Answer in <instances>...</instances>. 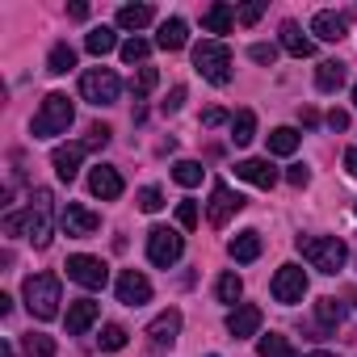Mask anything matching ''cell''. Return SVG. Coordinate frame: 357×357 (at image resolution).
<instances>
[{"instance_id":"cell-43","label":"cell","mask_w":357,"mask_h":357,"mask_svg":"<svg viewBox=\"0 0 357 357\" xmlns=\"http://www.w3.org/2000/svg\"><path fill=\"white\" fill-rule=\"evenodd\" d=\"M261 13H265V5H244V9H236V22H240V26H257Z\"/></svg>"},{"instance_id":"cell-15","label":"cell","mask_w":357,"mask_h":357,"mask_svg":"<svg viewBox=\"0 0 357 357\" xmlns=\"http://www.w3.org/2000/svg\"><path fill=\"white\" fill-rule=\"evenodd\" d=\"M236 176H240V181H248V185H257V190H273L278 185V168L269 160H240L236 164Z\"/></svg>"},{"instance_id":"cell-35","label":"cell","mask_w":357,"mask_h":357,"mask_svg":"<svg viewBox=\"0 0 357 357\" xmlns=\"http://www.w3.org/2000/svg\"><path fill=\"white\" fill-rule=\"evenodd\" d=\"M215 294H219V303H236V298L244 294V282H240L236 273H223L219 286H215Z\"/></svg>"},{"instance_id":"cell-40","label":"cell","mask_w":357,"mask_h":357,"mask_svg":"<svg viewBox=\"0 0 357 357\" xmlns=\"http://www.w3.org/2000/svg\"><path fill=\"white\" fill-rule=\"evenodd\" d=\"M109 135H114V130H109L105 122H97V126L89 130V139H84V147H89V151H97V147H105V143H109Z\"/></svg>"},{"instance_id":"cell-30","label":"cell","mask_w":357,"mask_h":357,"mask_svg":"<svg viewBox=\"0 0 357 357\" xmlns=\"http://www.w3.org/2000/svg\"><path fill=\"white\" fill-rule=\"evenodd\" d=\"M172 181L185 185V190L202 185V164H198V160H176V164H172Z\"/></svg>"},{"instance_id":"cell-14","label":"cell","mask_w":357,"mask_h":357,"mask_svg":"<svg viewBox=\"0 0 357 357\" xmlns=\"http://www.w3.org/2000/svg\"><path fill=\"white\" fill-rule=\"evenodd\" d=\"M84 143H63V147H55L51 151V164H55V176H59V181H76V172H80V160H84Z\"/></svg>"},{"instance_id":"cell-2","label":"cell","mask_w":357,"mask_h":357,"mask_svg":"<svg viewBox=\"0 0 357 357\" xmlns=\"http://www.w3.org/2000/svg\"><path fill=\"white\" fill-rule=\"evenodd\" d=\"M72 118H76V105L68 101V93H47L30 130H34V139H55V135H68Z\"/></svg>"},{"instance_id":"cell-4","label":"cell","mask_w":357,"mask_h":357,"mask_svg":"<svg viewBox=\"0 0 357 357\" xmlns=\"http://www.w3.org/2000/svg\"><path fill=\"white\" fill-rule=\"evenodd\" d=\"M22 294H26V307H30L34 319H55L59 315L63 294H59V278L55 273H30L26 286H22Z\"/></svg>"},{"instance_id":"cell-27","label":"cell","mask_w":357,"mask_h":357,"mask_svg":"<svg viewBox=\"0 0 357 357\" xmlns=\"http://www.w3.org/2000/svg\"><path fill=\"white\" fill-rule=\"evenodd\" d=\"M118 26H122V30H143V26H151V5H122V9H118Z\"/></svg>"},{"instance_id":"cell-3","label":"cell","mask_w":357,"mask_h":357,"mask_svg":"<svg viewBox=\"0 0 357 357\" xmlns=\"http://www.w3.org/2000/svg\"><path fill=\"white\" fill-rule=\"evenodd\" d=\"M298 252L319 273H340L344 269V257H349V248H344L340 236H298Z\"/></svg>"},{"instance_id":"cell-50","label":"cell","mask_w":357,"mask_h":357,"mask_svg":"<svg viewBox=\"0 0 357 357\" xmlns=\"http://www.w3.org/2000/svg\"><path fill=\"white\" fill-rule=\"evenodd\" d=\"M307 357H336V353H328V349H311Z\"/></svg>"},{"instance_id":"cell-48","label":"cell","mask_w":357,"mask_h":357,"mask_svg":"<svg viewBox=\"0 0 357 357\" xmlns=\"http://www.w3.org/2000/svg\"><path fill=\"white\" fill-rule=\"evenodd\" d=\"M298 118H303V126H315V122H319V114H315V109H298Z\"/></svg>"},{"instance_id":"cell-21","label":"cell","mask_w":357,"mask_h":357,"mask_svg":"<svg viewBox=\"0 0 357 357\" xmlns=\"http://www.w3.org/2000/svg\"><path fill=\"white\" fill-rule=\"evenodd\" d=\"M190 43V26L181 22V17H168L164 26H160V34H155V47L160 51H181Z\"/></svg>"},{"instance_id":"cell-11","label":"cell","mask_w":357,"mask_h":357,"mask_svg":"<svg viewBox=\"0 0 357 357\" xmlns=\"http://www.w3.org/2000/svg\"><path fill=\"white\" fill-rule=\"evenodd\" d=\"M122 172L118 168H109V164H97V168H89V194L93 198H101V202H114V198H122Z\"/></svg>"},{"instance_id":"cell-12","label":"cell","mask_w":357,"mask_h":357,"mask_svg":"<svg viewBox=\"0 0 357 357\" xmlns=\"http://www.w3.org/2000/svg\"><path fill=\"white\" fill-rule=\"evenodd\" d=\"M114 290H118V303H126V307H143L151 298V282L139 269H122L118 282H114Z\"/></svg>"},{"instance_id":"cell-9","label":"cell","mask_w":357,"mask_h":357,"mask_svg":"<svg viewBox=\"0 0 357 357\" xmlns=\"http://www.w3.org/2000/svg\"><path fill=\"white\" fill-rule=\"evenodd\" d=\"M240 211H244V198H240V194H231V185H227V181H215L211 202H206V223H211V227H227V223H231V215H240Z\"/></svg>"},{"instance_id":"cell-29","label":"cell","mask_w":357,"mask_h":357,"mask_svg":"<svg viewBox=\"0 0 357 357\" xmlns=\"http://www.w3.org/2000/svg\"><path fill=\"white\" fill-rule=\"evenodd\" d=\"M269 151H273V155H294V151H298V130H294V126L269 130Z\"/></svg>"},{"instance_id":"cell-5","label":"cell","mask_w":357,"mask_h":357,"mask_svg":"<svg viewBox=\"0 0 357 357\" xmlns=\"http://www.w3.org/2000/svg\"><path fill=\"white\" fill-rule=\"evenodd\" d=\"M194 68L202 72V80H211V84H231V51H227V43L223 38H206V43H198L194 47Z\"/></svg>"},{"instance_id":"cell-8","label":"cell","mask_w":357,"mask_h":357,"mask_svg":"<svg viewBox=\"0 0 357 357\" xmlns=\"http://www.w3.org/2000/svg\"><path fill=\"white\" fill-rule=\"evenodd\" d=\"M68 278L72 282H80L84 290H105V282H109V269H105V261L101 257H89V252H76V257H68Z\"/></svg>"},{"instance_id":"cell-39","label":"cell","mask_w":357,"mask_h":357,"mask_svg":"<svg viewBox=\"0 0 357 357\" xmlns=\"http://www.w3.org/2000/svg\"><path fill=\"white\" fill-rule=\"evenodd\" d=\"M248 55H252V63H269V68H273L278 47H269V43H252V47H248Z\"/></svg>"},{"instance_id":"cell-28","label":"cell","mask_w":357,"mask_h":357,"mask_svg":"<svg viewBox=\"0 0 357 357\" xmlns=\"http://www.w3.org/2000/svg\"><path fill=\"white\" fill-rule=\"evenodd\" d=\"M72 68H76V51H72L68 43H55L51 55H47V72H51V76H63V72H72Z\"/></svg>"},{"instance_id":"cell-53","label":"cell","mask_w":357,"mask_h":357,"mask_svg":"<svg viewBox=\"0 0 357 357\" xmlns=\"http://www.w3.org/2000/svg\"><path fill=\"white\" fill-rule=\"evenodd\" d=\"M211 357H215V353H211Z\"/></svg>"},{"instance_id":"cell-33","label":"cell","mask_w":357,"mask_h":357,"mask_svg":"<svg viewBox=\"0 0 357 357\" xmlns=\"http://www.w3.org/2000/svg\"><path fill=\"white\" fill-rule=\"evenodd\" d=\"M22 349H26L30 357H55V340L43 336V332H26V336H22Z\"/></svg>"},{"instance_id":"cell-46","label":"cell","mask_w":357,"mask_h":357,"mask_svg":"<svg viewBox=\"0 0 357 357\" xmlns=\"http://www.w3.org/2000/svg\"><path fill=\"white\" fill-rule=\"evenodd\" d=\"M328 126H332V130H349V114H344V109H332V114H328Z\"/></svg>"},{"instance_id":"cell-42","label":"cell","mask_w":357,"mask_h":357,"mask_svg":"<svg viewBox=\"0 0 357 357\" xmlns=\"http://www.w3.org/2000/svg\"><path fill=\"white\" fill-rule=\"evenodd\" d=\"M286 181H290V185H298V190H303V185H307V181H311V168H307V164H290V168H286Z\"/></svg>"},{"instance_id":"cell-45","label":"cell","mask_w":357,"mask_h":357,"mask_svg":"<svg viewBox=\"0 0 357 357\" xmlns=\"http://www.w3.org/2000/svg\"><path fill=\"white\" fill-rule=\"evenodd\" d=\"M223 122H227V109H219V105H211L202 114V126H223Z\"/></svg>"},{"instance_id":"cell-17","label":"cell","mask_w":357,"mask_h":357,"mask_svg":"<svg viewBox=\"0 0 357 357\" xmlns=\"http://www.w3.org/2000/svg\"><path fill=\"white\" fill-rule=\"evenodd\" d=\"M176 332H181V311H176V307L160 311V315L147 324V336H151V344H155V349L172 344V340H176Z\"/></svg>"},{"instance_id":"cell-20","label":"cell","mask_w":357,"mask_h":357,"mask_svg":"<svg viewBox=\"0 0 357 357\" xmlns=\"http://www.w3.org/2000/svg\"><path fill=\"white\" fill-rule=\"evenodd\" d=\"M282 51H290L294 59H307V55H315V43L303 34L298 22H282Z\"/></svg>"},{"instance_id":"cell-51","label":"cell","mask_w":357,"mask_h":357,"mask_svg":"<svg viewBox=\"0 0 357 357\" xmlns=\"http://www.w3.org/2000/svg\"><path fill=\"white\" fill-rule=\"evenodd\" d=\"M353 105H357V84H353Z\"/></svg>"},{"instance_id":"cell-36","label":"cell","mask_w":357,"mask_h":357,"mask_svg":"<svg viewBox=\"0 0 357 357\" xmlns=\"http://www.w3.org/2000/svg\"><path fill=\"white\" fill-rule=\"evenodd\" d=\"M147 51H151V43H143V38H126V43H122V59H126V63H143Z\"/></svg>"},{"instance_id":"cell-19","label":"cell","mask_w":357,"mask_h":357,"mask_svg":"<svg viewBox=\"0 0 357 357\" xmlns=\"http://www.w3.org/2000/svg\"><path fill=\"white\" fill-rule=\"evenodd\" d=\"M227 332H231L236 340H244V336H257V332H261V307H252V303L236 307V311L227 315Z\"/></svg>"},{"instance_id":"cell-18","label":"cell","mask_w":357,"mask_h":357,"mask_svg":"<svg viewBox=\"0 0 357 357\" xmlns=\"http://www.w3.org/2000/svg\"><path fill=\"white\" fill-rule=\"evenodd\" d=\"M97 315H101V307H97L93 298H76V303H68V336H84V332L97 324Z\"/></svg>"},{"instance_id":"cell-22","label":"cell","mask_w":357,"mask_h":357,"mask_svg":"<svg viewBox=\"0 0 357 357\" xmlns=\"http://www.w3.org/2000/svg\"><path fill=\"white\" fill-rule=\"evenodd\" d=\"M227 252H231V261H240V265H252V261L261 257V236H257V231H240V236L227 244Z\"/></svg>"},{"instance_id":"cell-32","label":"cell","mask_w":357,"mask_h":357,"mask_svg":"<svg viewBox=\"0 0 357 357\" xmlns=\"http://www.w3.org/2000/svg\"><path fill=\"white\" fill-rule=\"evenodd\" d=\"M257 353H261V357H294L290 340H286V336H278V332L261 336V340H257Z\"/></svg>"},{"instance_id":"cell-6","label":"cell","mask_w":357,"mask_h":357,"mask_svg":"<svg viewBox=\"0 0 357 357\" xmlns=\"http://www.w3.org/2000/svg\"><path fill=\"white\" fill-rule=\"evenodd\" d=\"M118 93H122V80H118L109 68H89V72L80 76V97H84L89 105H114Z\"/></svg>"},{"instance_id":"cell-7","label":"cell","mask_w":357,"mask_h":357,"mask_svg":"<svg viewBox=\"0 0 357 357\" xmlns=\"http://www.w3.org/2000/svg\"><path fill=\"white\" fill-rule=\"evenodd\" d=\"M181 252H185V240L176 236L172 227H151V231H147V261H151V265L168 269V265L181 261Z\"/></svg>"},{"instance_id":"cell-44","label":"cell","mask_w":357,"mask_h":357,"mask_svg":"<svg viewBox=\"0 0 357 357\" xmlns=\"http://www.w3.org/2000/svg\"><path fill=\"white\" fill-rule=\"evenodd\" d=\"M181 101H185V84H176L168 93V101H164V114H176V109H181Z\"/></svg>"},{"instance_id":"cell-49","label":"cell","mask_w":357,"mask_h":357,"mask_svg":"<svg viewBox=\"0 0 357 357\" xmlns=\"http://www.w3.org/2000/svg\"><path fill=\"white\" fill-rule=\"evenodd\" d=\"M0 357H17V353H13V344H9V340H5V344H0Z\"/></svg>"},{"instance_id":"cell-1","label":"cell","mask_w":357,"mask_h":357,"mask_svg":"<svg viewBox=\"0 0 357 357\" xmlns=\"http://www.w3.org/2000/svg\"><path fill=\"white\" fill-rule=\"evenodd\" d=\"M5 236H26L34 248L51 244V190H34V206L5 219Z\"/></svg>"},{"instance_id":"cell-26","label":"cell","mask_w":357,"mask_h":357,"mask_svg":"<svg viewBox=\"0 0 357 357\" xmlns=\"http://www.w3.org/2000/svg\"><path fill=\"white\" fill-rule=\"evenodd\" d=\"M231 139H236V147H248V143L257 139V114H252V109H240V114L231 118Z\"/></svg>"},{"instance_id":"cell-47","label":"cell","mask_w":357,"mask_h":357,"mask_svg":"<svg viewBox=\"0 0 357 357\" xmlns=\"http://www.w3.org/2000/svg\"><path fill=\"white\" fill-rule=\"evenodd\" d=\"M344 168H349V176H357V147L344 151Z\"/></svg>"},{"instance_id":"cell-34","label":"cell","mask_w":357,"mask_h":357,"mask_svg":"<svg viewBox=\"0 0 357 357\" xmlns=\"http://www.w3.org/2000/svg\"><path fill=\"white\" fill-rule=\"evenodd\" d=\"M126 336H130V332H126L122 324H105V328H101V349H105V353H118V349H126Z\"/></svg>"},{"instance_id":"cell-25","label":"cell","mask_w":357,"mask_h":357,"mask_svg":"<svg viewBox=\"0 0 357 357\" xmlns=\"http://www.w3.org/2000/svg\"><path fill=\"white\" fill-rule=\"evenodd\" d=\"M114 47H118V34H114L109 26H97V30H89V34H84V51H89V55H97V59H101V55H109Z\"/></svg>"},{"instance_id":"cell-52","label":"cell","mask_w":357,"mask_h":357,"mask_svg":"<svg viewBox=\"0 0 357 357\" xmlns=\"http://www.w3.org/2000/svg\"><path fill=\"white\" fill-rule=\"evenodd\" d=\"M353 303H357V294H353Z\"/></svg>"},{"instance_id":"cell-38","label":"cell","mask_w":357,"mask_h":357,"mask_svg":"<svg viewBox=\"0 0 357 357\" xmlns=\"http://www.w3.org/2000/svg\"><path fill=\"white\" fill-rule=\"evenodd\" d=\"M139 211H147V215H155V211H164V194H160L155 185H147V190H139Z\"/></svg>"},{"instance_id":"cell-31","label":"cell","mask_w":357,"mask_h":357,"mask_svg":"<svg viewBox=\"0 0 357 357\" xmlns=\"http://www.w3.org/2000/svg\"><path fill=\"white\" fill-rule=\"evenodd\" d=\"M315 319H319L324 332L336 328V324L344 319V303H336V298H319V303H315Z\"/></svg>"},{"instance_id":"cell-24","label":"cell","mask_w":357,"mask_h":357,"mask_svg":"<svg viewBox=\"0 0 357 357\" xmlns=\"http://www.w3.org/2000/svg\"><path fill=\"white\" fill-rule=\"evenodd\" d=\"M340 84H344V63L324 59V63L315 68V89H319V93H336Z\"/></svg>"},{"instance_id":"cell-13","label":"cell","mask_w":357,"mask_h":357,"mask_svg":"<svg viewBox=\"0 0 357 357\" xmlns=\"http://www.w3.org/2000/svg\"><path fill=\"white\" fill-rule=\"evenodd\" d=\"M59 223H63V231H68V236H76V240L97 236V227H101V219H97L89 206H80V202H68V206H63V215H59Z\"/></svg>"},{"instance_id":"cell-37","label":"cell","mask_w":357,"mask_h":357,"mask_svg":"<svg viewBox=\"0 0 357 357\" xmlns=\"http://www.w3.org/2000/svg\"><path fill=\"white\" fill-rule=\"evenodd\" d=\"M155 84H160V72H155V68H139V76H135L130 89H135V97H147Z\"/></svg>"},{"instance_id":"cell-16","label":"cell","mask_w":357,"mask_h":357,"mask_svg":"<svg viewBox=\"0 0 357 357\" xmlns=\"http://www.w3.org/2000/svg\"><path fill=\"white\" fill-rule=\"evenodd\" d=\"M311 34L324 38V43H340V38L349 34V17H344V13H332V9H319V13L311 17Z\"/></svg>"},{"instance_id":"cell-10","label":"cell","mask_w":357,"mask_h":357,"mask_svg":"<svg viewBox=\"0 0 357 357\" xmlns=\"http://www.w3.org/2000/svg\"><path fill=\"white\" fill-rule=\"evenodd\" d=\"M273 298L278 303H286V307H294V303H303V294H307V273L298 269V265H282L278 273H273Z\"/></svg>"},{"instance_id":"cell-41","label":"cell","mask_w":357,"mask_h":357,"mask_svg":"<svg viewBox=\"0 0 357 357\" xmlns=\"http://www.w3.org/2000/svg\"><path fill=\"white\" fill-rule=\"evenodd\" d=\"M176 223H181L185 231H194L198 227V206L194 202H181V206H176Z\"/></svg>"},{"instance_id":"cell-23","label":"cell","mask_w":357,"mask_h":357,"mask_svg":"<svg viewBox=\"0 0 357 357\" xmlns=\"http://www.w3.org/2000/svg\"><path fill=\"white\" fill-rule=\"evenodd\" d=\"M202 26H206L211 34H231V26H236V9H231V5H211V9L202 13Z\"/></svg>"}]
</instances>
